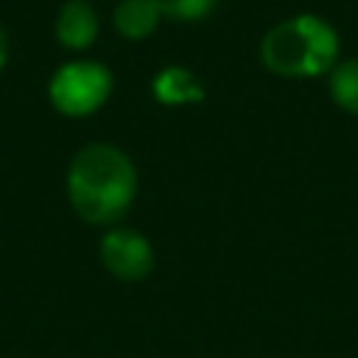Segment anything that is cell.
Masks as SVG:
<instances>
[{
	"label": "cell",
	"instance_id": "obj_1",
	"mask_svg": "<svg viewBox=\"0 0 358 358\" xmlns=\"http://www.w3.org/2000/svg\"><path fill=\"white\" fill-rule=\"evenodd\" d=\"M134 190V165L115 145H84L67 168V199L87 224H115L129 210Z\"/></svg>",
	"mask_w": 358,
	"mask_h": 358
},
{
	"label": "cell",
	"instance_id": "obj_2",
	"mask_svg": "<svg viewBox=\"0 0 358 358\" xmlns=\"http://www.w3.org/2000/svg\"><path fill=\"white\" fill-rule=\"evenodd\" d=\"M338 36L330 22L313 14H296L274 25L260 42L263 64L285 78L322 76L336 64Z\"/></svg>",
	"mask_w": 358,
	"mask_h": 358
},
{
	"label": "cell",
	"instance_id": "obj_3",
	"mask_svg": "<svg viewBox=\"0 0 358 358\" xmlns=\"http://www.w3.org/2000/svg\"><path fill=\"white\" fill-rule=\"evenodd\" d=\"M112 92V73L98 62H67L48 84V98L56 112L67 117L92 115Z\"/></svg>",
	"mask_w": 358,
	"mask_h": 358
},
{
	"label": "cell",
	"instance_id": "obj_4",
	"mask_svg": "<svg viewBox=\"0 0 358 358\" xmlns=\"http://www.w3.org/2000/svg\"><path fill=\"white\" fill-rule=\"evenodd\" d=\"M101 263L117 280H143L154 266V255L140 232L109 229L101 241Z\"/></svg>",
	"mask_w": 358,
	"mask_h": 358
},
{
	"label": "cell",
	"instance_id": "obj_5",
	"mask_svg": "<svg viewBox=\"0 0 358 358\" xmlns=\"http://www.w3.org/2000/svg\"><path fill=\"white\" fill-rule=\"evenodd\" d=\"M98 36V14L87 0H67L56 17V39L70 50H84Z\"/></svg>",
	"mask_w": 358,
	"mask_h": 358
},
{
	"label": "cell",
	"instance_id": "obj_6",
	"mask_svg": "<svg viewBox=\"0 0 358 358\" xmlns=\"http://www.w3.org/2000/svg\"><path fill=\"white\" fill-rule=\"evenodd\" d=\"M159 17L162 14L154 0H120V6L115 8V28L126 39H145L148 34H154Z\"/></svg>",
	"mask_w": 358,
	"mask_h": 358
},
{
	"label": "cell",
	"instance_id": "obj_7",
	"mask_svg": "<svg viewBox=\"0 0 358 358\" xmlns=\"http://www.w3.org/2000/svg\"><path fill=\"white\" fill-rule=\"evenodd\" d=\"M151 87H154L157 101H162V103H190V101L204 98L201 84L185 67H165L162 73H157Z\"/></svg>",
	"mask_w": 358,
	"mask_h": 358
},
{
	"label": "cell",
	"instance_id": "obj_8",
	"mask_svg": "<svg viewBox=\"0 0 358 358\" xmlns=\"http://www.w3.org/2000/svg\"><path fill=\"white\" fill-rule=\"evenodd\" d=\"M330 95L341 109L358 115V59L341 62L330 73Z\"/></svg>",
	"mask_w": 358,
	"mask_h": 358
},
{
	"label": "cell",
	"instance_id": "obj_9",
	"mask_svg": "<svg viewBox=\"0 0 358 358\" xmlns=\"http://www.w3.org/2000/svg\"><path fill=\"white\" fill-rule=\"evenodd\" d=\"M154 6L159 8L162 17L193 22V20L207 17L215 8V0H154Z\"/></svg>",
	"mask_w": 358,
	"mask_h": 358
},
{
	"label": "cell",
	"instance_id": "obj_10",
	"mask_svg": "<svg viewBox=\"0 0 358 358\" xmlns=\"http://www.w3.org/2000/svg\"><path fill=\"white\" fill-rule=\"evenodd\" d=\"M6 62H8V36H6V31L0 25V70L6 67Z\"/></svg>",
	"mask_w": 358,
	"mask_h": 358
}]
</instances>
